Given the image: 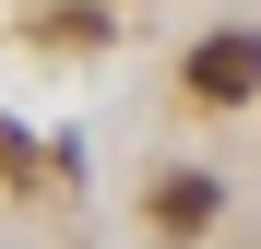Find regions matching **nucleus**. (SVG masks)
I'll return each instance as SVG.
<instances>
[{"instance_id": "obj_1", "label": "nucleus", "mask_w": 261, "mask_h": 249, "mask_svg": "<svg viewBox=\"0 0 261 249\" xmlns=\"http://www.w3.org/2000/svg\"><path fill=\"white\" fill-rule=\"evenodd\" d=\"M190 95H202V107H249V95H261V36H249V24H226V36L190 48Z\"/></svg>"}, {"instance_id": "obj_2", "label": "nucleus", "mask_w": 261, "mask_h": 249, "mask_svg": "<svg viewBox=\"0 0 261 249\" xmlns=\"http://www.w3.org/2000/svg\"><path fill=\"white\" fill-rule=\"evenodd\" d=\"M214 202H226V190H214L202 166H178V178H154V226H166V237H202V226H214Z\"/></svg>"}, {"instance_id": "obj_3", "label": "nucleus", "mask_w": 261, "mask_h": 249, "mask_svg": "<svg viewBox=\"0 0 261 249\" xmlns=\"http://www.w3.org/2000/svg\"><path fill=\"white\" fill-rule=\"evenodd\" d=\"M0 178H36V143L12 131V119H0Z\"/></svg>"}]
</instances>
